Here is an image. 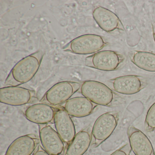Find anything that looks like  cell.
<instances>
[{
  "mask_svg": "<svg viewBox=\"0 0 155 155\" xmlns=\"http://www.w3.org/2000/svg\"><path fill=\"white\" fill-rule=\"evenodd\" d=\"M112 90L123 95H133L142 90L147 86V79L135 75L117 77L110 80Z\"/></svg>",
  "mask_w": 155,
  "mask_h": 155,
  "instance_id": "obj_9",
  "label": "cell"
},
{
  "mask_svg": "<svg viewBox=\"0 0 155 155\" xmlns=\"http://www.w3.org/2000/svg\"><path fill=\"white\" fill-rule=\"evenodd\" d=\"M92 15L100 28L108 33L125 31L118 17L108 9L101 6L96 7L93 10Z\"/></svg>",
  "mask_w": 155,
  "mask_h": 155,
  "instance_id": "obj_10",
  "label": "cell"
},
{
  "mask_svg": "<svg viewBox=\"0 0 155 155\" xmlns=\"http://www.w3.org/2000/svg\"><path fill=\"white\" fill-rule=\"evenodd\" d=\"M145 128L148 131L155 130V102L149 109L145 121Z\"/></svg>",
  "mask_w": 155,
  "mask_h": 155,
  "instance_id": "obj_18",
  "label": "cell"
},
{
  "mask_svg": "<svg viewBox=\"0 0 155 155\" xmlns=\"http://www.w3.org/2000/svg\"><path fill=\"white\" fill-rule=\"evenodd\" d=\"M81 92L83 97L97 105L111 107L118 96L108 86L96 81H86L81 84Z\"/></svg>",
  "mask_w": 155,
  "mask_h": 155,
  "instance_id": "obj_2",
  "label": "cell"
},
{
  "mask_svg": "<svg viewBox=\"0 0 155 155\" xmlns=\"http://www.w3.org/2000/svg\"><path fill=\"white\" fill-rule=\"evenodd\" d=\"M128 137L131 150L136 155H155L152 144L141 130L133 126L128 128Z\"/></svg>",
  "mask_w": 155,
  "mask_h": 155,
  "instance_id": "obj_14",
  "label": "cell"
},
{
  "mask_svg": "<svg viewBox=\"0 0 155 155\" xmlns=\"http://www.w3.org/2000/svg\"><path fill=\"white\" fill-rule=\"evenodd\" d=\"M104 38L95 34H86L75 38L66 44L62 50L73 54H93L107 46Z\"/></svg>",
  "mask_w": 155,
  "mask_h": 155,
  "instance_id": "obj_3",
  "label": "cell"
},
{
  "mask_svg": "<svg viewBox=\"0 0 155 155\" xmlns=\"http://www.w3.org/2000/svg\"><path fill=\"white\" fill-rule=\"evenodd\" d=\"M81 85L75 81H64L53 85L44 94L40 100L54 107H59L67 102L80 89Z\"/></svg>",
  "mask_w": 155,
  "mask_h": 155,
  "instance_id": "obj_5",
  "label": "cell"
},
{
  "mask_svg": "<svg viewBox=\"0 0 155 155\" xmlns=\"http://www.w3.org/2000/svg\"><path fill=\"white\" fill-rule=\"evenodd\" d=\"M97 105L84 97L70 99L61 107L71 117L82 118L92 114Z\"/></svg>",
  "mask_w": 155,
  "mask_h": 155,
  "instance_id": "obj_15",
  "label": "cell"
},
{
  "mask_svg": "<svg viewBox=\"0 0 155 155\" xmlns=\"http://www.w3.org/2000/svg\"><path fill=\"white\" fill-rule=\"evenodd\" d=\"M56 107L45 103H37L29 107L24 112L25 117L39 125L53 124Z\"/></svg>",
  "mask_w": 155,
  "mask_h": 155,
  "instance_id": "obj_12",
  "label": "cell"
},
{
  "mask_svg": "<svg viewBox=\"0 0 155 155\" xmlns=\"http://www.w3.org/2000/svg\"><path fill=\"white\" fill-rule=\"evenodd\" d=\"M131 62L139 68L155 72V54L148 51H132L128 53Z\"/></svg>",
  "mask_w": 155,
  "mask_h": 155,
  "instance_id": "obj_17",
  "label": "cell"
},
{
  "mask_svg": "<svg viewBox=\"0 0 155 155\" xmlns=\"http://www.w3.org/2000/svg\"><path fill=\"white\" fill-rule=\"evenodd\" d=\"M91 126L76 134L66 148L64 155H83L91 145Z\"/></svg>",
  "mask_w": 155,
  "mask_h": 155,
  "instance_id": "obj_16",
  "label": "cell"
},
{
  "mask_svg": "<svg viewBox=\"0 0 155 155\" xmlns=\"http://www.w3.org/2000/svg\"><path fill=\"white\" fill-rule=\"evenodd\" d=\"M43 56V52L38 51L21 60L11 70L5 85L18 86L31 80L39 69Z\"/></svg>",
  "mask_w": 155,
  "mask_h": 155,
  "instance_id": "obj_1",
  "label": "cell"
},
{
  "mask_svg": "<svg viewBox=\"0 0 155 155\" xmlns=\"http://www.w3.org/2000/svg\"><path fill=\"white\" fill-rule=\"evenodd\" d=\"M131 149L129 144H126L114 151L110 155H130Z\"/></svg>",
  "mask_w": 155,
  "mask_h": 155,
  "instance_id": "obj_19",
  "label": "cell"
},
{
  "mask_svg": "<svg viewBox=\"0 0 155 155\" xmlns=\"http://www.w3.org/2000/svg\"><path fill=\"white\" fill-rule=\"evenodd\" d=\"M40 143L39 137L35 134L21 136L12 141L5 155H31Z\"/></svg>",
  "mask_w": 155,
  "mask_h": 155,
  "instance_id": "obj_13",
  "label": "cell"
},
{
  "mask_svg": "<svg viewBox=\"0 0 155 155\" xmlns=\"http://www.w3.org/2000/svg\"><path fill=\"white\" fill-rule=\"evenodd\" d=\"M41 145L51 155H64L66 146L58 132L49 124L38 125Z\"/></svg>",
  "mask_w": 155,
  "mask_h": 155,
  "instance_id": "obj_8",
  "label": "cell"
},
{
  "mask_svg": "<svg viewBox=\"0 0 155 155\" xmlns=\"http://www.w3.org/2000/svg\"><path fill=\"white\" fill-rule=\"evenodd\" d=\"M32 155H51L48 153L41 145L39 144Z\"/></svg>",
  "mask_w": 155,
  "mask_h": 155,
  "instance_id": "obj_20",
  "label": "cell"
},
{
  "mask_svg": "<svg viewBox=\"0 0 155 155\" xmlns=\"http://www.w3.org/2000/svg\"><path fill=\"white\" fill-rule=\"evenodd\" d=\"M152 25V35H153V38H154V41L155 42V22L153 21L151 23Z\"/></svg>",
  "mask_w": 155,
  "mask_h": 155,
  "instance_id": "obj_21",
  "label": "cell"
},
{
  "mask_svg": "<svg viewBox=\"0 0 155 155\" xmlns=\"http://www.w3.org/2000/svg\"><path fill=\"white\" fill-rule=\"evenodd\" d=\"M34 91L18 86H8L0 89V101L12 106H21L36 99Z\"/></svg>",
  "mask_w": 155,
  "mask_h": 155,
  "instance_id": "obj_7",
  "label": "cell"
},
{
  "mask_svg": "<svg viewBox=\"0 0 155 155\" xmlns=\"http://www.w3.org/2000/svg\"><path fill=\"white\" fill-rule=\"evenodd\" d=\"M119 115L117 111L106 112L95 121L91 129V145L99 146L107 139L117 126Z\"/></svg>",
  "mask_w": 155,
  "mask_h": 155,
  "instance_id": "obj_4",
  "label": "cell"
},
{
  "mask_svg": "<svg viewBox=\"0 0 155 155\" xmlns=\"http://www.w3.org/2000/svg\"><path fill=\"white\" fill-rule=\"evenodd\" d=\"M54 124L56 131L67 147L76 136V129L71 116L61 106L56 107Z\"/></svg>",
  "mask_w": 155,
  "mask_h": 155,
  "instance_id": "obj_11",
  "label": "cell"
},
{
  "mask_svg": "<svg viewBox=\"0 0 155 155\" xmlns=\"http://www.w3.org/2000/svg\"><path fill=\"white\" fill-rule=\"evenodd\" d=\"M123 55L114 51H99L85 59L87 67L103 71H110L119 69L124 63Z\"/></svg>",
  "mask_w": 155,
  "mask_h": 155,
  "instance_id": "obj_6",
  "label": "cell"
}]
</instances>
